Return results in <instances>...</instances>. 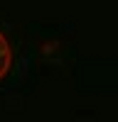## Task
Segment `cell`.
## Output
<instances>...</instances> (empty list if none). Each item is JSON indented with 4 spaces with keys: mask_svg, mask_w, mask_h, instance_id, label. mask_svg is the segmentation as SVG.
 I'll return each mask as SVG.
<instances>
[{
    "mask_svg": "<svg viewBox=\"0 0 118 122\" xmlns=\"http://www.w3.org/2000/svg\"><path fill=\"white\" fill-rule=\"evenodd\" d=\"M10 68H12V49H10L5 34H0V81L10 73Z\"/></svg>",
    "mask_w": 118,
    "mask_h": 122,
    "instance_id": "obj_1",
    "label": "cell"
}]
</instances>
